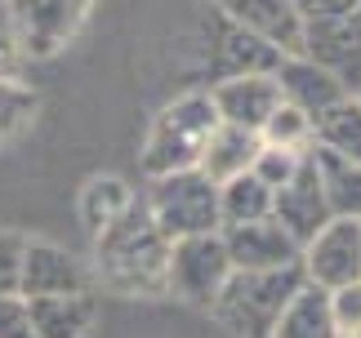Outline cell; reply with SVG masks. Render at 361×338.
Here are the masks:
<instances>
[{"label":"cell","mask_w":361,"mask_h":338,"mask_svg":"<svg viewBox=\"0 0 361 338\" xmlns=\"http://www.w3.org/2000/svg\"><path fill=\"white\" fill-rule=\"evenodd\" d=\"M165 267H170V236L147 214L143 196H134L130 209L94 236V276L112 294L157 299L165 294Z\"/></svg>","instance_id":"1"},{"label":"cell","mask_w":361,"mask_h":338,"mask_svg":"<svg viewBox=\"0 0 361 338\" xmlns=\"http://www.w3.org/2000/svg\"><path fill=\"white\" fill-rule=\"evenodd\" d=\"M303 289V267H276V272H232L219 289L210 312L232 338H268L286 303Z\"/></svg>","instance_id":"2"},{"label":"cell","mask_w":361,"mask_h":338,"mask_svg":"<svg viewBox=\"0 0 361 338\" xmlns=\"http://www.w3.org/2000/svg\"><path fill=\"white\" fill-rule=\"evenodd\" d=\"M214 130H219V116H214L210 94L174 98L170 107H161V116L152 120V130H147L143 174L165 178V174H178V169H197Z\"/></svg>","instance_id":"3"},{"label":"cell","mask_w":361,"mask_h":338,"mask_svg":"<svg viewBox=\"0 0 361 338\" xmlns=\"http://www.w3.org/2000/svg\"><path fill=\"white\" fill-rule=\"evenodd\" d=\"M147 214L170 241L183 236H210L219 232V182H210L201 169H178V174L152 178V192L143 196Z\"/></svg>","instance_id":"4"},{"label":"cell","mask_w":361,"mask_h":338,"mask_svg":"<svg viewBox=\"0 0 361 338\" xmlns=\"http://www.w3.org/2000/svg\"><path fill=\"white\" fill-rule=\"evenodd\" d=\"M94 0H9V32L18 58H54L76 40Z\"/></svg>","instance_id":"5"},{"label":"cell","mask_w":361,"mask_h":338,"mask_svg":"<svg viewBox=\"0 0 361 338\" xmlns=\"http://www.w3.org/2000/svg\"><path fill=\"white\" fill-rule=\"evenodd\" d=\"M232 263L224 249V236H183L170 241V267H165V294H178L183 303L210 307L219 299V289L228 285Z\"/></svg>","instance_id":"6"},{"label":"cell","mask_w":361,"mask_h":338,"mask_svg":"<svg viewBox=\"0 0 361 338\" xmlns=\"http://www.w3.org/2000/svg\"><path fill=\"white\" fill-rule=\"evenodd\" d=\"M286 54L272 49L268 40L245 32L241 23H232L228 13L214 5L205 9V72L210 80H232V76H272L281 67Z\"/></svg>","instance_id":"7"},{"label":"cell","mask_w":361,"mask_h":338,"mask_svg":"<svg viewBox=\"0 0 361 338\" xmlns=\"http://www.w3.org/2000/svg\"><path fill=\"white\" fill-rule=\"evenodd\" d=\"M299 267H303V280L326 289V294L361 280V223L357 218H330L299 249Z\"/></svg>","instance_id":"8"},{"label":"cell","mask_w":361,"mask_h":338,"mask_svg":"<svg viewBox=\"0 0 361 338\" xmlns=\"http://www.w3.org/2000/svg\"><path fill=\"white\" fill-rule=\"evenodd\" d=\"M272 218L290 232V241H295L299 249L335 218L330 205H326V187H322V174H317L312 151L299 161V169L290 174V182H281V187L272 192Z\"/></svg>","instance_id":"9"},{"label":"cell","mask_w":361,"mask_h":338,"mask_svg":"<svg viewBox=\"0 0 361 338\" xmlns=\"http://www.w3.org/2000/svg\"><path fill=\"white\" fill-rule=\"evenodd\" d=\"M63 294H90L85 263L72 258L54 241H27L23 245V272H18V299H63Z\"/></svg>","instance_id":"10"},{"label":"cell","mask_w":361,"mask_h":338,"mask_svg":"<svg viewBox=\"0 0 361 338\" xmlns=\"http://www.w3.org/2000/svg\"><path fill=\"white\" fill-rule=\"evenodd\" d=\"M299 54L326 67L348 94H361V9L335 23H303Z\"/></svg>","instance_id":"11"},{"label":"cell","mask_w":361,"mask_h":338,"mask_svg":"<svg viewBox=\"0 0 361 338\" xmlns=\"http://www.w3.org/2000/svg\"><path fill=\"white\" fill-rule=\"evenodd\" d=\"M219 236H224L232 272H276V267H295L299 263V245L290 241V232L276 218L219 227Z\"/></svg>","instance_id":"12"},{"label":"cell","mask_w":361,"mask_h":338,"mask_svg":"<svg viewBox=\"0 0 361 338\" xmlns=\"http://www.w3.org/2000/svg\"><path fill=\"white\" fill-rule=\"evenodd\" d=\"M210 103L224 125L259 134L268 116L281 107V89H276V76H232L210 84Z\"/></svg>","instance_id":"13"},{"label":"cell","mask_w":361,"mask_h":338,"mask_svg":"<svg viewBox=\"0 0 361 338\" xmlns=\"http://www.w3.org/2000/svg\"><path fill=\"white\" fill-rule=\"evenodd\" d=\"M276 89H281V103L299 107L308 120L326 116L335 103H343L348 98V89L326 72V67H317L312 58H303V54H286L281 67H276Z\"/></svg>","instance_id":"14"},{"label":"cell","mask_w":361,"mask_h":338,"mask_svg":"<svg viewBox=\"0 0 361 338\" xmlns=\"http://www.w3.org/2000/svg\"><path fill=\"white\" fill-rule=\"evenodd\" d=\"M210 5L281 54H299L303 45V23L290 0H210Z\"/></svg>","instance_id":"15"},{"label":"cell","mask_w":361,"mask_h":338,"mask_svg":"<svg viewBox=\"0 0 361 338\" xmlns=\"http://www.w3.org/2000/svg\"><path fill=\"white\" fill-rule=\"evenodd\" d=\"M36 338H90L94 330V294H63V299H32Z\"/></svg>","instance_id":"16"},{"label":"cell","mask_w":361,"mask_h":338,"mask_svg":"<svg viewBox=\"0 0 361 338\" xmlns=\"http://www.w3.org/2000/svg\"><path fill=\"white\" fill-rule=\"evenodd\" d=\"M259 147H263L259 134H250V130H237V125H224V120H219V130L210 134V143H205L197 169H201L210 182H228V178H237V174H245V169L255 165Z\"/></svg>","instance_id":"17"},{"label":"cell","mask_w":361,"mask_h":338,"mask_svg":"<svg viewBox=\"0 0 361 338\" xmlns=\"http://www.w3.org/2000/svg\"><path fill=\"white\" fill-rule=\"evenodd\" d=\"M268 338H339L326 289H317V285L303 280V289L286 303V312L276 316V325H272Z\"/></svg>","instance_id":"18"},{"label":"cell","mask_w":361,"mask_h":338,"mask_svg":"<svg viewBox=\"0 0 361 338\" xmlns=\"http://www.w3.org/2000/svg\"><path fill=\"white\" fill-rule=\"evenodd\" d=\"M312 147L330 151L339 161L361 165V98L348 94L343 103H335L326 116L312 120Z\"/></svg>","instance_id":"19"},{"label":"cell","mask_w":361,"mask_h":338,"mask_svg":"<svg viewBox=\"0 0 361 338\" xmlns=\"http://www.w3.org/2000/svg\"><path fill=\"white\" fill-rule=\"evenodd\" d=\"M134 201V187L116 174H94L85 187H80V223H85L90 241L99 236L112 218H121Z\"/></svg>","instance_id":"20"},{"label":"cell","mask_w":361,"mask_h":338,"mask_svg":"<svg viewBox=\"0 0 361 338\" xmlns=\"http://www.w3.org/2000/svg\"><path fill=\"white\" fill-rule=\"evenodd\" d=\"M312 161H317V174H322L330 214L361 223V165L339 161V156H330V151H322V147H312Z\"/></svg>","instance_id":"21"},{"label":"cell","mask_w":361,"mask_h":338,"mask_svg":"<svg viewBox=\"0 0 361 338\" xmlns=\"http://www.w3.org/2000/svg\"><path fill=\"white\" fill-rule=\"evenodd\" d=\"M259 218H272V187H263L250 169L228 182H219V223L224 227L259 223Z\"/></svg>","instance_id":"22"},{"label":"cell","mask_w":361,"mask_h":338,"mask_svg":"<svg viewBox=\"0 0 361 338\" xmlns=\"http://www.w3.org/2000/svg\"><path fill=\"white\" fill-rule=\"evenodd\" d=\"M36 107H40V98L32 84H23L18 76H0V143L23 134L36 120Z\"/></svg>","instance_id":"23"},{"label":"cell","mask_w":361,"mask_h":338,"mask_svg":"<svg viewBox=\"0 0 361 338\" xmlns=\"http://www.w3.org/2000/svg\"><path fill=\"white\" fill-rule=\"evenodd\" d=\"M259 138L268 147H286V151H312V120L303 116L299 107H290V103H281L268 116V125L259 130Z\"/></svg>","instance_id":"24"},{"label":"cell","mask_w":361,"mask_h":338,"mask_svg":"<svg viewBox=\"0 0 361 338\" xmlns=\"http://www.w3.org/2000/svg\"><path fill=\"white\" fill-rule=\"evenodd\" d=\"M308 156V151H286V147H268L263 143L259 147V156H255V165H250V174H255L263 187H281V182H290V174L299 169V161Z\"/></svg>","instance_id":"25"},{"label":"cell","mask_w":361,"mask_h":338,"mask_svg":"<svg viewBox=\"0 0 361 338\" xmlns=\"http://www.w3.org/2000/svg\"><path fill=\"white\" fill-rule=\"evenodd\" d=\"M326 299H330V316H335L339 338L353 334L361 325V280H353V285H343V289H330Z\"/></svg>","instance_id":"26"},{"label":"cell","mask_w":361,"mask_h":338,"mask_svg":"<svg viewBox=\"0 0 361 338\" xmlns=\"http://www.w3.org/2000/svg\"><path fill=\"white\" fill-rule=\"evenodd\" d=\"M23 245H27V236H18V232H0V299H9V294H18Z\"/></svg>","instance_id":"27"},{"label":"cell","mask_w":361,"mask_h":338,"mask_svg":"<svg viewBox=\"0 0 361 338\" xmlns=\"http://www.w3.org/2000/svg\"><path fill=\"white\" fill-rule=\"evenodd\" d=\"M299 13V23H335L361 9V0H290Z\"/></svg>","instance_id":"28"},{"label":"cell","mask_w":361,"mask_h":338,"mask_svg":"<svg viewBox=\"0 0 361 338\" xmlns=\"http://www.w3.org/2000/svg\"><path fill=\"white\" fill-rule=\"evenodd\" d=\"M0 338H36L32 334V312H27V303L18 294L0 299Z\"/></svg>","instance_id":"29"},{"label":"cell","mask_w":361,"mask_h":338,"mask_svg":"<svg viewBox=\"0 0 361 338\" xmlns=\"http://www.w3.org/2000/svg\"><path fill=\"white\" fill-rule=\"evenodd\" d=\"M18 67V45H13V32H9V13L0 5V76H13Z\"/></svg>","instance_id":"30"},{"label":"cell","mask_w":361,"mask_h":338,"mask_svg":"<svg viewBox=\"0 0 361 338\" xmlns=\"http://www.w3.org/2000/svg\"><path fill=\"white\" fill-rule=\"evenodd\" d=\"M343 338H361V325H357V330H353V334H343Z\"/></svg>","instance_id":"31"},{"label":"cell","mask_w":361,"mask_h":338,"mask_svg":"<svg viewBox=\"0 0 361 338\" xmlns=\"http://www.w3.org/2000/svg\"><path fill=\"white\" fill-rule=\"evenodd\" d=\"M0 5H9V0H0Z\"/></svg>","instance_id":"32"},{"label":"cell","mask_w":361,"mask_h":338,"mask_svg":"<svg viewBox=\"0 0 361 338\" xmlns=\"http://www.w3.org/2000/svg\"><path fill=\"white\" fill-rule=\"evenodd\" d=\"M357 98H361V94H357Z\"/></svg>","instance_id":"33"}]
</instances>
